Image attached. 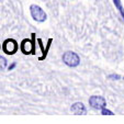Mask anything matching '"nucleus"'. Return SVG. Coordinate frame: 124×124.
Segmentation results:
<instances>
[{"label": "nucleus", "mask_w": 124, "mask_h": 124, "mask_svg": "<svg viewBox=\"0 0 124 124\" xmlns=\"http://www.w3.org/2000/svg\"><path fill=\"white\" fill-rule=\"evenodd\" d=\"M109 78H111L112 80H117V79H120V76L119 75H110Z\"/></svg>", "instance_id": "9d476101"}, {"label": "nucleus", "mask_w": 124, "mask_h": 124, "mask_svg": "<svg viewBox=\"0 0 124 124\" xmlns=\"http://www.w3.org/2000/svg\"><path fill=\"white\" fill-rule=\"evenodd\" d=\"M113 3H114L115 8H116L117 11L121 13L122 18H123V20H124V9H123V6H122V3H121V0H113Z\"/></svg>", "instance_id": "0eeeda50"}, {"label": "nucleus", "mask_w": 124, "mask_h": 124, "mask_svg": "<svg viewBox=\"0 0 124 124\" xmlns=\"http://www.w3.org/2000/svg\"><path fill=\"white\" fill-rule=\"evenodd\" d=\"M2 49L6 54L8 55H13L16 51H18V43L12 39H8L3 42L2 44Z\"/></svg>", "instance_id": "39448f33"}, {"label": "nucleus", "mask_w": 124, "mask_h": 124, "mask_svg": "<svg viewBox=\"0 0 124 124\" xmlns=\"http://www.w3.org/2000/svg\"><path fill=\"white\" fill-rule=\"evenodd\" d=\"M34 39H35V34L33 33L32 34V42H31L30 40H28V39H25V40L22 41L21 43V51L23 54L28 55V54H34V52H35V46H34Z\"/></svg>", "instance_id": "20e7f679"}, {"label": "nucleus", "mask_w": 124, "mask_h": 124, "mask_svg": "<svg viewBox=\"0 0 124 124\" xmlns=\"http://www.w3.org/2000/svg\"><path fill=\"white\" fill-rule=\"evenodd\" d=\"M30 13L32 16V18L38 22H44L47 19V16L45 13V11L36 5H31L30 6Z\"/></svg>", "instance_id": "f03ea898"}, {"label": "nucleus", "mask_w": 124, "mask_h": 124, "mask_svg": "<svg viewBox=\"0 0 124 124\" xmlns=\"http://www.w3.org/2000/svg\"><path fill=\"white\" fill-rule=\"evenodd\" d=\"M101 113H102L103 115H113V112L112 111H110V110H107V109H102L101 110Z\"/></svg>", "instance_id": "1a4fd4ad"}, {"label": "nucleus", "mask_w": 124, "mask_h": 124, "mask_svg": "<svg viewBox=\"0 0 124 124\" xmlns=\"http://www.w3.org/2000/svg\"><path fill=\"white\" fill-rule=\"evenodd\" d=\"M89 104L94 110H102L107 107V101L103 97L100 96H92L89 98Z\"/></svg>", "instance_id": "7ed1b4c3"}, {"label": "nucleus", "mask_w": 124, "mask_h": 124, "mask_svg": "<svg viewBox=\"0 0 124 124\" xmlns=\"http://www.w3.org/2000/svg\"><path fill=\"white\" fill-rule=\"evenodd\" d=\"M16 66V63H12L11 65H9V67H8V70H12L14 67Z\"/></svg>", "instance_id": "9b49d317"}, {"label": "nucleus", "mask_w": 124, "mask_h": 124, "mask_svg": "<svg viewBox=\"0 0 124 124\" xmlns=\"http://www.w3.org/2000/svg\"><path fill=\"white\" fill-rule=\"evenodd\" d=\"M7 67V59L3 56H0V70H3Z\"/></svg>", "instance_id": "6e6552de"}, {"label": "nucleus", "mask_w": 124, "mask_h": 124, "mask_svg": "<svg viewBox=\"0 0 124 124\" xmlns=\"http://www.w3.org/2000/svg\"><path fill=\"white\" fill-rule=\"evenodd\" d=\"M0 47H1V46H0Z\"/></svg>", "instance_id": "f8f14e48"}, {"label": "nucleus", "mask_w": 124, "mask_h": 124, "mask_svg": "<svg viewBox=\"0 0 124 124\" xmlns=\"http://www.w3.org/2000/svg\"><path fill=\"white\" fill-rule=\"evenodd\" d=\"M64 64L69 67H77L80 64V57L76 54L75 52H66L64 53L63 56H62Z\"/></svg>", "instance_id": "f257e3e1"}, {"label": "nucleus", "mask_w": 124, "mask_h": 124, "mask_svg": "<svg viewBox=\"0 0 124 124\" xmlns=\"http://www.w3.org/2000/svg\"><path fill=\"white\" fill-rule=\"evenodd\" d=\"M70 111L77 115L86 114V112H87L86 107H85L84 103H81V102H75L71 107H70Z\"/></svg>", "instance_id": "423d86ee"}]
</instances>
